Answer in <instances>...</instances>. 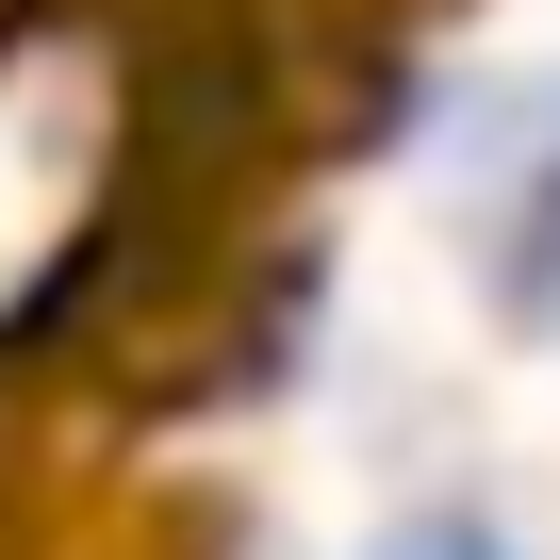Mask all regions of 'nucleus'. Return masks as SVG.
Returning <instances> with one entry per match:
<instances>
[{
  "mask_svg": "<svg viewBox=\"0 0 560 560\" xmlns=\"http://www.w3.org/2000/svg\"><path fill=\"white\" fill-rule=\"evenodd\" d=\"M363 560H527V527H511V511H478V494H412V511H380V527H363Z\"/></svg>",
  "mask_w": 560,
  "mask_h": 560,
  "instance_id": "obj_3",
  "label": "nucleus"
},
{
  "mask_svg": "<svg viewBox=\"0 0 560 560\" xmlns=\"http://www.w3.org/2000/svg\"><path fill=\"white\" fill-rule=\"evenodd\" d=\"M412 182L445 214V264L494 347L560 363V50L527 67H445L412 100Z\"/></svg>",
  "mask_w": 560,
  "mask_h": 560,
  "instance_id": "obj_2",
  "label": "nucleus"
},
{
  "mask_svg": "<svg viewBox=\"0 0 560 560\" xmlns=\"http://www.w3.org/2000/svg\"><path fill=\"white\" fill-rule=\"evenodd\" d=\"M214 149V50L182 0H0V396L67 363Z\"/></svg>",
  "mask_w": 560,
  "mask_h": 560,
  "instance_id": "obj_1",
  "label": "nucleus"
}]
</instances>
